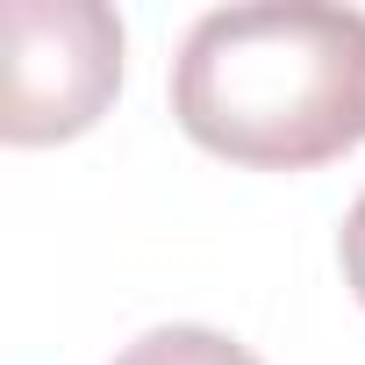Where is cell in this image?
<instances>
[{
  "mask_svg": "<svg viewBox=\"0 0 365 365\" xmlns=\"http://www.w3.org/2000/svg\"><path fill=\"white\" fill-rule=\"evenodd\" d=\"M8 143H65L93 129L122 86V22L101 0H8Z\"/></svg>",
  "mask_w": 365,
  "mask_h": 365,
  "instance_id": "obj_2",
  "label": "cell"
},
{
  "mask_svg": "<svg viewBox=\"0 0 365 365\" xmlns=\"http://www.w3.org/2000/svg\"><path fill=\"white\" fill-rule=\"evenodd\" d=\"M115 365H258L237 336L222 329H201V322H165V329H143Z\"/></svg>",
  "mask_w": 365,
  "mask_h": 365,
  "instance_id": "obj_3",
  "label": "cell"
},
{
  "mask_svg": "<svg viewBox=\"0 0 365 365\" xmlns=\"http://www.w3.org/2000/svg\"><path fill=\"white\" fill-rule=\"evenodd\" d=\"M344 279H351V294L365 301V194H358V208L344 215Z\"/></svg>",
  "mask_w": 365,
  "mask_h": 365,
  "instance_id": "obj_4",
  "label": "cell"
},
{
  "mask_svg": "<svg viewBox=\"0 0 365 365\" xmlns=\"http://www.w3.org/2000/svg\"><path fill=\"white\" fill-rule=\"evenodd\" d=\"M172 115L251 172H308L365 143V15L322 0L215 8L172 58Z\"/></svg>",
  "mask_w": 365,
  "mask_h": 365,
  "instance_id": "obj_1",
  "label": "cell"
}]
</instances>
